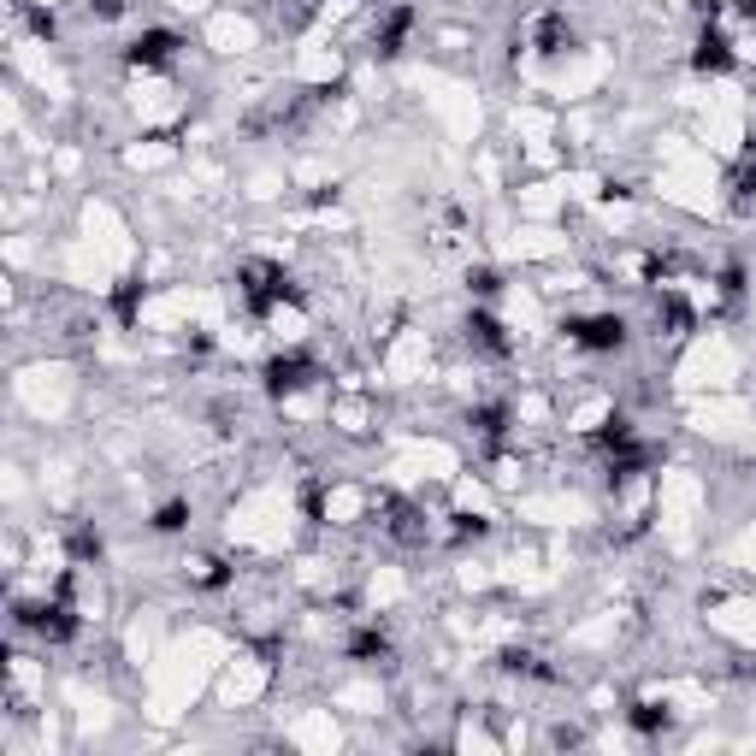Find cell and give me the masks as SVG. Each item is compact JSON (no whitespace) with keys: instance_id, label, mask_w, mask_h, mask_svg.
I'll return each mask as SVG.
<instances>
[{"instance_id":"4","label":"cell","mask_w":756,"mask_h":756,"mask_svg":"<svg viewBox=\"0 0 756 756\" xmlns=\"http://www.w3.org/2000/svg\"><path fill=\"white\" fill-rule=\"evenodd\" d=\"M178 48H184V36H178V30H142V36L125 48V60L136 65V71H160V65L178 60Z\"/></svg>"},{"instance_id":"11","label":"cell","mask_w":756,"mask_h":756,"mask_svg":"<svg viewBox=\"0 0 756 756\" xmlns=\"http://www.w3.org/2000/svg\"><path fill=\"white\" fill-rule=\"evenodd\" d=\"M538 42H544V54H562V48H573V30H567L562 18H544L538 24Z\"/></svg>"},{"instance_id":"3","label":"cell","mask_w":756,"mask_h":756,"mask_svg":"<svg viewBox=\"0 0 756 756\" xmlns=\"http://www.w3.org/2000/svg\"><path fill=\"white\" fill-rule=\"evenodd\" d=\"M18 627L42 632L48 644H65V638L77 632V615H71V603H65V591H60L54 603H24V609H18Z\"/></svg>"},{"instance_id":"9","label":"cell","mask_w":756,"mask_h":756,"mask_svg":"<svg viewBox=\"0 0 756 756\" xmlns=\"http://www.w3.org/2000/svg\"><path fill=\"white\" fill-rule=\"evenodd\" d=\"M627 721H632V733H644V739H650V733H668V721H674V715H668L662 703H632Z\"/></svg>"},{"instance_id":"2","label":"cell","mask_w":756,"mask_h":756,"mask_svg":"<svg viewBox=\"0 0 756 756\" xmlns=\"http://www.w3.org/2000/svg\"><path fill=\"white\" fill-rule=\"evenodd\" d=\"M562 331H567V343H573V349H585V355H615V349H627V319H621V314L567 319Z\"/></svg>"},{"instance_id":"14","label":"cell","mask_w":756,"mask_h":756,"mask_svg":"<svg viewBox=\"0 0 756 756\" xmlns=\"http://www.w3.org/2000/svg\"><path fill=\"white\" fill-rule=\"evenodd\" d=\"M467 290H473L479 302H491V296H497V272H491V266H479V272H467Z\"/></svg>"},{"instance_id":"12","label":"cell","mask_w":756,"mask_h":756,"mask_svg":"<svg viewBox=\"0 0 756 756\" xmlns=\"http://www.w3.org/2000/svg\"><path fill=\"white\" fill-rule=\"evenodd\" d=\"M189 526V503H160L154 508V532H184Z\"/></svg>"},{"instance_id":"8","label":"cell","mask_w":756,"mask_h":756,"mask_svg":"<svg viewBox=\"0 0 756 756\" xmlns=\"http://www.w3.org/2000/svg\"><path fill=\"white\" fill-rule=\"evenodd\" d=\"M408 30H414V6H390V18H384V30L373 36L378 60H396L402 54V42H408Z\"/></svg>"},{"instance_id":"7","label":"cell","mask_w":756,"mask_h":756,"mask_svg":"<svg viewBox=\"0 0 756 756\" xmlns=\"http://www.w3.org/2000/svg\"><path fill=\"white\" fill-rule=\"evenodd\" d=\"M467 343H473V349H485V355H508L503 319L491 314V308H473V314H467Z\"/></svg>"},{"instance_id":"5","label":"cell","mask_w":756,"mask_h":756,"mask_svg":"<svg viewBox=\"0 0 756 756\" xmlns=\"http://www.w3.org/2000/svg\"><path fill=\"white\" fill-rule=\"evenodd\" d=\"M260 378H266V396H296V390L314 378V361H308V355H272Z\"/></svg>"},{"instance_id":"1","label":"cell","mask_w":756,"mask_h":756,"mask_svg":"<svg viewBox=\"0 0 756 756\" xmlns=\"http://www.w3.org/2000/svg\"><path fill=\"white\" fill-rule=\"evenodd\" d=\"M302 290L284 278V266H272V260H249L243 266V308H249L254 319H272L284 302H296Z\"/></svg>"},{"instance_id":"15","label":"cell","mask_w":756,"mask_h":756,"mask_svg":"<svg viewBox=\"0 0 756 756\" xmlns=\"http://www.w3.org/2000/svg\"><path fill=\"white\" fill-rule=\"evenodd\" d=\"M733 12H739V18H751V24H756V0H733Z\"/></svg>"},{"instance_id":"13","label":"cell","mask_w":756,"mask_h":756,"mask_svg":"<svg viewBox=\"0 0 756 756\" xmlns=\"http://www.w3.org/2000/svg\"><path fill=\"white\" fill-rule=\"evenodd\" d=\"M136 302H142V284H136V278H125V284H119V296H113V314L125 319H136Z\"/></svg>"},{"instance_id":"6","label":"cell","mask_w":756,"mask_h":756,"mask_svg":"<svg viewBox=\"0 0 756 756\" xmlns=\"http://www.w3.org/2000/svg\"><path fill=\"white\" fill-rule=\"evenodd\" d=\"M692 71H703V77H721V71H733V42H727L715 24H703V36H697Z\"/></svg>"},{"instance_id":"10","label":"cell","mask_w":756,"mask_h":756,"mask_svg":"<svg viewBox=\"0 0 756 756\" xmlns=\"http://www.w3.org/2000/svg\"><path fill=\"white\" fill-rule=\"evenodd\" d=\"M349 656H355V662H384V656H390V644H384V632H378V627H361L355 638H349Z\"/></svg>"}]
</instances>
